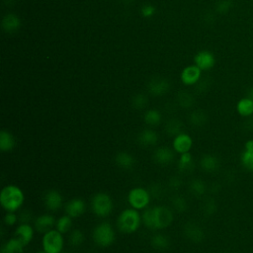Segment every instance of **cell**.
Wrapping results in <instances>:
<instances>
[{"label":"cell","instance_id":"b9f144b4","mask_svg":"<svg viewBox=\"0 0 253 253\" xmlns=\"http://www.w3.org/2000/svg\"><path fill=\"white\" fill-rule=\"evenodd\" d=\"M182 185H183V181L179 176H172L168 181V187L174 191L179 190L182 187Z\"/></svg>","mask_w":253,"mask_h":253},{"label":"cell","instance_id":"ffe728a7","mask_svg":"<svg viewBox=\"0 0 253 253\" xmlns=\"http://www.w3.org/2000/svg\"><path fill=\"white\" fill-rule=\"evenodd\" d=\"M220 162L218 158L213 154H204L200 159V167L207 173H213L218 170Z\"/></svg>","mask_w":253,"mask_h":253},{"label":"cell","instance_id":"7bdbcfd3","mask_svg":"<svg viewBox=\"0 0 253 253\" xmlns=\"http://www.w3.org/2000/svg\"><path fill=\"white\" fill-rule=\"evenodd\" d=\"M209 79L210 78H204L203 80L200 79V81L197 83L196 91L199 93H205L211 86V82Z\"/></svg>","mask_w":253,"mask_h":253},{"label":"cell","instance_id":"8992f818","mask_svg":"<svg viewBox=\"0 0 253 253\" xmlns=\"http://www.w3.org/2000/svg\"><path fill=\"white\" fill-rule=\"evenodd\" d=\"M42 249L46 253H61L64 246L63 234L57 229H51L42 235Z\"/></svg>","mask_w":253,"mask_h":253},{"label":"cell","instance_id":"5b68a950","mask_svg":"<svg viewBox=\"0 0 253 253\" xmlns=\"http://www.w3.org/2000/svg\"><path fill=\"white\" fill-rule=\"evenodd\" d=\"M91 210L93 213L99 217L108 216L114 208L111 196L105 192L96 193L91 199Z\"/></svg>","mask_w":253,"mask_h":253},{"label":"cell","instance_id":"f35d334b","mask_svg":"<svg viewBox=\"0 0 253 253\" xmlns=\"http://www.w3.org/2000/svg\"><path fill=\"white\" fill-rule=\"evenodd\" d=\"M156 13V7L152 4H144L140 8V14L143 18H151Z\"/></svg>","mask_w":253,"mask_h":253},{"label":"cell","instance_id":"9a60e30c","mask_svg":"<svg viewBox=\"0 0 253 253\" xmlns=\"http://www.w3.org/2000/svg\"><path fill=\"white\" fill-rule=\"evenodd\" d=\"M55 217L52 214L43 213L35 218L34 227L38 232L44 234L45 232L53 229L52 227L55 226Z\"/></svg>","mask_w":253,"mask_h":253},{"label":"cell","instance_id":"cb8c5ba5","mask_svg":"<svg viewBox=\"0 0 253 253\" xmlns=\"http://www.w3.org/2000/svg\"><path fill=\"white\" fill-rule=\"evenodd\" d=\"M25 245L15 236L8 239L2 246L0 253H24Z\"/></svg>","mask_w":253,"mask_h":253},{"label":"cell","instance_id":"f546056e","mask_svg":"<svg viewBox=\"0 0 253 253\" xmlns=\"http://www.w3.org/2000/svg\"><path fill=\"white\" fill-rule=\"evenodd\" d=\"M162 115L161 113L156 109H150L147 110L143 115V121L147 126H156L161 123Z\"/></svg>","mask_w":253,"mask_h":253},{"label":"cell","instance_id":"7402d4cb","mask_svg":"<svg viewBox=\"0 0 253 253\" xmlns=\"http://www.w3.org/2000/svg\"><path fill=\"white\" fill-rule=\"evenodd\" d=\"M115 162L120 168L124 170H129L134 166L135 159L129 152L120 151L115 156Z\"/></svg>","mask_w":253,"mask_h":253},{"label":"cell","instance_id":"2e32d148","mask_svg":"<svg viewBox=\"0 0 253 253\" xmlns=\"http://www.w3.org/2000/svg\"><path fill=\"white\" fill-rule=\"evenodd\" d=\"M194 61L201 70H210L215 64V57L209 50H201L195 55Z\"/></svg>","mask_w":253,"mask_h":253},{"label":"cell","instance_id":"60d3db41","mask_svg":"<svg viewBox=\"0 0 253 253\" xmlns=\"http://www.w3.org/2000/svg\"><path fill=\"white\" fill-rule=\"evenodd\" d=\"M19 221V216L14 211H7L4 215V223L7 226H13Z\"/></svg>","mask_w":253,"mask_h":253},{"label":"cell","instance_id":"681fc988","mask_svg":"<svg viewBox=\"0 0 253 253\" xmlns=\"http://www.w3.org/2000/svg\"><path fill=\"white\" fill-rule=\"evenodd\" d=\"M62 253V252H61ZM63 253H69V252H63Z\"/></svg>","mask_w":253,"mask_h":253},{"label":"cell","instance_id":"d6986e66","mask_svg":"<svg viewBox=\"0 0 253 253\" xmlns=\"http://www.w3.org/2000/svg\"><path fill=\"white\" fill-rule=\"evenodd\" d=\"M1 27L7 34H14L21 28V20L15 14H6L1 21Z\"/></svg>","mask_w":253,"mask_h":253},{"label":"cell","instance_id":"c3c4849f","mask_svg":"<svg viewBox=\"0 0 253 253\" xmlns=\"http://www.w3.org/2000/svg\"><path fill=\"white\" fill-rule=\"evenodd\" d=\"M36 253H46L43 249H41V250H38Z\"/></svg>","mask_w":253,"mask_h":253},{"label":"cell","instance_id":"e0dca14e","mask_svg":"<svg viewBox=\"0 0 253 253\" xmlns=\"http://www.w3.org/2000/svg\"><path fill=\"white\" fill-rule=\"evenodd\" d=\"M34 228L30 223H20L14 231V236L27 246L34 238Z\"/></svg>","mask_w":253,"mask_h":253},{"label":"cell","instance_id":"d6a6232c","mask_svg":"<svg viewBox=\"0 0 253 253\" xmlns=\"http://www.w3.org/2000/svg\"><path fill=\"white\" fill-rule=\"evenodd\" d=\"M72 227V217H70L67 214H64L60 216L58 219H56L55 222V229H57L60 233H68L71 231Z\"/></svg>","mask_w":253,"mask_h":253},{"label":"cell","instance_id":"484cf974","mask_svg":"<svg viewBox=\"0 0 253 253\" xmlns=\"http://www.w3.org/2000/svg\"><path fill=\"white\" fill-rule=\"evenodd\" d=\"M151 246L159 251L167 250L170 246V239L167 235L162 233H155L150 238Z\"/></svg>","mask_w":253,"mask_h":253},{"label":"cell","instance_id":"44dd1931","mask_svg":"<svg viewBox=\"0 0 253 253\" xmlns=\"http://www.w3.org/2000/svg\"><path fill=\"white\" fill-rule=\"evenodd\" d=\"M240 162L245 169L253 171V139L245 142L244 149L240 155Z\"/></svg>","mask_w":253,"mask_h":253},{"label":"cell","instance_id":"ac0fdd59","mask_svg":"<svg viewBox=\"0 0 253 253\" xmlns=\"http://www.w3.org/2000/svg\"><path fill=\"white\" fill-rule=\"evenodd\" d=\"M158 133L150 127L142 129L137 135V142L139 143V145L144 147L155 145L158 142Z\"/></svg>","mask_w":253,"mask_h":253},{"label":"cell","instance_id":"d590c367","mask_svg":"<svg viewBox=\"0 0 253 253\" xmlns=\"http://www.w3.org/2000/svg\"><path fill=\"white\" fill-rule=\"evenodd\" d=\"M171 205H172L173 210L177 212H184V211H186V210L188 208L187 200L184 197L179 196V195H176L172 198Z\"/></svg>","mask_w":253,"mask_h":253},{"label":"cell","instance_id":"4dcf8cb0","mask_svg":"<svg viewBox=\"0 0 253 253\" xmlns=\"http://www.w3.org/2000/svg\"><path fill=\"white\" fill-rule=\"evenodd\" d=\"M189 190L192 193V195L196 197H202L207 192V184L199 178L191 180L189 183Z\"/></svg>","mask_w":253,"mask_h":253},{"label":"cell","instance_id":"83f0119b","mask_svg":"<svg viewBox=\"0 0 253 253\" xmlns=\"http://www.w3.org/2000/svg\"><path fill=\"white\" fill-rule=\"evenodd\" d=\"M164 129L168 135L174 137L177 134L183 132V123L176 118H172L166 122Z\"/></svg>","mask_w":253,"mask_h":253},{"label":"cell","instance_id":"836d02e7","mask_svg":"<svg viewBox=\"0 0 253 253\" xmlns=\"http://www.w3.org/2000/svg\"><path fill=\"white\" fill-rule=\"evenodd\" d=\"M84 239H85V235L83 231L80 229H73L69 232L68 242L73 247H77L81 245L84 242Z\"/></svg>","mask_w":253,"mask_h":253},{"label":"cell","instance_id":"f1b7e54d","mask_svg":"<svg viewBox=\"0 0 253 253\" xmlns=\"http://www.w3.org/2000/svg\"><path fill=\"white\" fill-rule=\"evenodd\" d=\"M189 122L194 126H197V127L203 126L208 122V115L203 110H200V109L194 110L189 116Z\"/></svg>","mask_w":253,"mask_h":253},{"label":"cell","instance_id":"f6af8a7d","mask_svg":"<svg viewBox=\"0 0 253 253\" xmlns=\"http://www.w3.org/2000/svg\"><path fill=\"white\" fill-rule=\"evenodd\" d=\"M214 21H215L214 15L212 13H211V12H208L206 14V17H205V22L207 24H212V23H214Z\"/></svg>","mask_w":253,"mask_h":253},{"label":"cell","instance_id":"5bb4252c","mask_svg":"<svg viewBox=\"0 0 253 253\" xmlns=\"http://www.w3.org/2000/svg\"><path fill=\"white\" fill-rule=\"evenodd\" d=\"M202 76V70L196 65H189L185 67L181 72V81L185 85H195L197 84Z\"/></svg>","mask_w":253,"mask_h":253},{"label":"cell","instance_id":"277c9868","mask_svg":"<svg viewBox=\"0 0 253 253\" xmlns=\"http://www.w3.org/2000/svg\"><path fill=\"white\" fill-rule=\"evenodd\" d=\"M93 241L100 247H109L116 240V233L108 221H103L97 224L92 232Z\"/></svg>","mask_w":253,"mask_h":253},{"label":"cell","instance_id":"ab89813d","mask_svg":"<svg viewBox=\"0 0 253 253\" xmlns=\"http://www.w3.org/2000/svg\"><path fill=\"white\" fill-rule=\"evenodd\" d=\"M149 193H150V196L155 198V199H160L164 194V190H163V187L158 184V183H154L150 186L149 188Z\"/></svg>","mask_w":253,"mask_h":253},{"label":"cell","instance_id":"9c48e42d","mask_svg":"<svg viewBox=\"0 0 253 253\" xmlns=\"http://www.w3.org/2000/svg\"><path fill=\"white\" fill-rule=\"evenodd\" d=\"M43 204L48 211L52 212L57 211L63 206V197L61 193L55 189L48 190L43 195Z\"/></svg>","mask_w":253,"mask_h":253},{"label":"cell","instance_id":"8fae6325","mask_svg":"<svg viewBox=\"0 0 253 253\" xmlns=\"http://www.w3.org/2000/svg\"><path fill=\"white\" fill-rule=\"evenodd\" d=\"M193 146V139L191 135L185 132H181L174 136L172 141V148L176 153L183 154L186 152H190Z\"/></svg>","mask_w":253,"mask_h":253},{"label":"cell","instance_id":"ba28073f","mask_svg":"<svg viewBox=\"0 0 253 253\" xmlns=\"http://www.w3.org/2000/svg\"><path fill=\"white\" fill-rule=\"evenodd\" d=\"M147 90L152 96H163L170 90V82L164 77H152L147 83Z\"/></svg>","mask_w":253,"mask_h":253},{"label":"cell","instance_id":"1f68e13d","mask_svg":"<svg viewBox=\"0 0 253 253\" xmlns=\"http://www.w3.org/2000/svg\"><path fill=\"white\" fill-rule=\"evenodd\" d=\"M177 103L181 108L189 109L194 105L195 98L190 92L183 90V91H180L177 95Z\"/></svg>","mask_w":253,"mask_h":253},{"label":"cell","instance_id":"74e56055","mask_svg":"<svg viewBox=\"0 0 253 253\" xmlns=\"http://www.w3.org/2000/svg\"><path fill=\"white\" fill-rule=\"evenodd\" d=\"M232 7L233 0H216L214 4V11L219 15H223L228 13Z\"/></svg>","mask_w":253,"mask_h":253},{"label":"cell","instance_id":"e575fe53","mask_svg":"<svg viewBox=\"0 0 253 253\" xmlns=\"http://www.w3.org/2000/svg\"><path fill=\"white\" fill-rule=\"evenodd\" d=\"M203 213L207 216H211L214 214L217 211V204L213 198H208L204 201L202 205Z\"/></svg>","mask_w":253,"mask_h":253},{"label":"cell","instance_id":"4316f807","mask_svg":"<svg viewBox=\"0 0 253 253\" xmlns=\"http://www.w3.org/2000/svg\"><path fill=\"white\" fill-rule=\"evenodd\" d=\"M194 158L191 152H186L183 154H180L179 160H178V169L182 173H189L194 169Z\"/></svg>","mask_w":253,"mask_h":253},{"label":"cell","instance_id":"52a82bcc","mask_svg":"<svg viewBox=\"0 0 253 253\" xmlns=\"http://www.w3.org/2000/svg\"><path fill=\"white\" fill-rule=\"evenodd\" d=\"M150 193L142 187L132 188L127 194V202L134 210H145L150 203Z\"/></svg>","mask_w":253,"mask_h":253},{"label":"cell","instance_id":"30bf717a","mask_svg":"<svg viewBox=\"0 0 253 253\" xmlns=\"http://www.w3.org/2000/svg\"><path fill=\"white\" fill-rule=\"evenodd\" d=\"M183 232L186 238L194 243H200L205 238L204 229L194 221L186 222L183 227Z\"/></svg>","mask_w":253,"mask_h":253},{"label":"cell","instance_id":"7c38bea8","mask_svg":"<svg viewBox=\"0 0 253 253\" xmlns=\"http://www.w3.org/2000/svg\"><path fill=\"white\" fill-rule=\"evenodd\" d=\"M85 210H86V203L81 198H73L69 200L64 206L65 214L69 215L72 218H76L82 215L85 212Z\"/></svg>","mask_w":253,"mask_h":253},{"label":"cell","instance_id":"7dc6e473","mask_svg":"<svg viewBox=\"0 0 253 253\" xmlns=\"http://www.w3.org/2000/svg\"><path fill=\"white\" fill-rule=\"evenodd\" d=\"M120 1H121L122 3H124V4H126V5H127V4H131L134 0H120Z\"/></svg>","mask_w":253,"mask_h":253},{"label":"cell","instance_id":"8d00e7d4","mask_svg":"<svg viewBox=\"0 0 253 253\" xmlns=\"http://www.w3.org/2000/svg\"><path fill=\"white\" fill-rule=\"evenodd\" d=\"M148 105V98L146 95L142 93H138L134 95L131 99V106L135 110H143Z\"/></svg>","mask_w":253,"mask_h":253},{"label":"cell","instance_id":"bcb514c9","mask_svg":"<svg viewBox=\"0 0 253 253\" xmlns=\"http://www.w3.org/2000/svg\"><path fill=\"white\" fill-rule=\"evenodd\" d=\"M245 97L251 99L253 101V87H250L246 90V93H245Z\"/></svg>","mask_w":253,"mask_h":253},{"label":"cell","instance_id":"d4e9b609","mask_svg":"<svg viewBox=\"0 0 253 253\" xmlns=\"http://www.w3.org/2000/svg\"><path fill=\"white\" fill-rule=\"evenodd\" d=\"M238 115L243 118H249L253 115V101L247 97L241 98L236 104Z\"/></svg>","mask_w":253,"mask_h":253},{"label":"cell","instance_id":"7a4b0ae2","mask_svg":"<svg viewBox=\"0 0 253 253\" xmlns=\"http://www.w3.org/2000/svg\"><path fill=\"white\" fill-rule=\"evenodd\" d=\"M25 195L16 185L5 186L0 193V204L6 211L16 212L24 204Z\"/></svg>","mask_w":253,"mask_h":253},{"label":"cell","instance_id":"6da1fadb","mask_svg":"<svg viewBox=\"0 0 253 253\" xmlns=\"http://www.w3.org/2000/svg\"><path fill=\"white\" fill-rule=\"evenodd\" d=\"M141 220L143 225L151 230H161L169 227L173 220V211L165 206H155L143 210Z\"/></svg>","mask_w":253,"mask_h":253},{"label":"cell","instance_id":"ee69618b","mask_svg":"<svg viewBox=\"0 0 253 253\" xmlns=\"http://www.w3.org/2000/svg\"><path fill=\"white\" fill-rule=\"evenodd\" d=\"M18 216H19L20 223H30V221L32 220L33 213L29 210L26 209V210H23Z\"/></svg>","mask_w":253,"mask_h":253},{"label":"cell","instance_id":"3957f363","mask_svg":"<svg viewBox=\"0 0 253 253\" xmlns=\"http://www.w3.org/2000/svg\"><path fill=\"white\" fill-rule=\"evenodd\" d=\"M141 221V215L137 210L126 209L117 218V227L122 233L131 234L139 228Z\"/></svg>","mask_w":253,"mask_h":253},{"label":"cell","instance_id":"4fadbf2b","mask_svg":"<svg viewBox=\"0 0 253 253\" xmlns=\"http://www.w3.org/2000/svg\"><path fill=\"white\" fill-rule=\"evenodd\" d=\"M152 157L154 162L158 165L166 166L173 162L175 158V151L167 146H160L154 150Z\"/></svg>","mask_w":253,"mask_h":253},{"label":"cell","instance_id":"603a6c76","mask_svg":"<svg viewBox=\"0 0 253 253\" xmlns=\"http://www.w3.org/2000/svg\"><path fill=\"white\" fill-rule=\"evenodd\" d=\"M16 146V138L15 136L6 129H2L0 131V149L1 151L7 152L14 149Z\"/></svg>","mask_w":253,"mask_h":253}]
</instances>
